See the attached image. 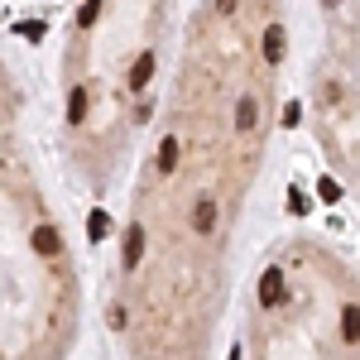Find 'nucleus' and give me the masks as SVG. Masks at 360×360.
<instances>
[{
  "label": "nucleus",
  "instance_id": "7",
  "mask_svg": "<svg viewBox=\"0 0 360 360\" xmlns=\"http://www.w3.org/2000/svg\"><path fill=\"white\" fill-rule=\"evenodd\" d=\"M264 58H269V63H278V58H283V29H278V25L264 29Z\"/></svg>",
  "mask_w": 360,
  "mask_h": 360
},
{
  "label": "nucleus",
  "instance_id": "13",
  "mask_svg": "<svg viewBox=\"0 0 360 360\" xmlns=\"http://www.w3.org/2000/svg\"><path fill=\"white\" fill-rule=\"evenodd\" d=\"M288 212H293V217H307V212H312V202H307V197L293 188V193H288Z\"/></svg>",
  "mask_w": 360,
  "mask_h": 360
},
{
  "label": "nucleus",
  "instance_id": "4",
  "mask_svg": "<svg viewBox=\"0 0 360 360\" xmlns=\"http://www.w3.org/2000/svg\"><path fill=\"white\" fill-rule=\"evenodd\" d=\"M212 226H217V202H212V197H202V202H197V212H193V231H197V236H207Z\"/></svg>",
  "mask_w": 360,
  "mask_h": 360
},
{
  "label": "nucleus",
  "instance_id": "3",
  "mask_svg": "<svg viewBox=\"0 0 360 360\" xmlns=\"http://www.w3.org/2000/svg\"><path fill=\"white\" fill-rule=\"evenodd\" d=\"M149 77H154V53H139L135 68H130V91H144Z\"/></svg>",
  "mask_w": 360,
  "mask_h": 360
},
{
  "label": "nucleus",
  "instance_id": "12",
  "mask_svg": "<svg viewBox=\"0 0 360 360\" xmlns=\"http://www.w3.org/2000/svg\"><path fill=\"white\" fill-rule=\"evenodd\" d=\"M96 15H101V0H86V5H82V10H77V25H96Z\"/></svg>",
  "mask_w": 360,
  "mask_h": 360
},
{
  "label": "nucleus",
  "instance_id": "2",
  "mask_svg": "<svg viewBox=\"0 0 360 360\" xmlns=\"http://www.w3.org/2000/svg\"><path fill=\"white\" fill-rule=\"evenodd\" d=\"M144 259V226H130L125 231V269H139Z\"/></svg>",
  "mask_w": 360,
  "mask_h": 360
},
{
  "label": "nucleus",
  "instance_id": "14",
  "mask_svg": "<svg viewBox=\"0 0 360 360\" xmlns=\"http://www.w3.org/2000/svg\"><path fill=\"white\" fill-rule=\"evenodd\" d=\"M317 193H322V202H341V188H336V178H322V183H317Z\"/></svg>",
  "mask_w": 360,
  "mask_h": 360
},
{
  "label": "nucleus",
  "instance_id": "1",
  "mask_svg": "<svg viewBox=\"0 0 360 360\" xmlns=\"http://www.w3.org/2000/svg\"><path fill=\"white\" fill-rule=\"evenodd\" d=\"M259 303L264 307L283 303V274H278V269H264V278H259Z\"/></svg>",
  "mask_w": 360,
  "mask_h": 360
},
{
  "label": "nucleus",
  "instance_id": "5",
  "mask_svg": "<svg viewBox=\"0 0 360 360\" xmlns=\"http://www.w3.org/2000/svg\"><path fill=\"white\" fill-rule=\"evenodd\" d=\"M86 120V86H72L68 96V125H82Z\"/></svg>",
  "mask_w": 360,
  "mask_h": 360
},
{
  "label": "nucleus",
  "instance_id": "16",
  "mask_svg": "<svg viewBox=\"0 0 360 360\" xmlns=\"http://www.w3.org/2000/svg\"><path fill=\"white\" fill-rule=\"evenodd\" d=\"M217 5H221V10H226V15H231V10H236V0H217Z\"/></svg>",
  "mask_w": 360,
  "mask_h": 360
},
{
  "label": "nucleus",
  "instance_id": "6",
  "mask_svg": "<svg viewBox=\"0 0 360 360\" xmlns=\"http://www.w3.org/2000/svg\"><path fill=\"white\" fill-rule=\"evenodd\" d=\"M58 245H63V240H58L53 226H39V231H34V250H39V255H58Z\"/></svg>",
  "mask_w": 360,
  "mask_h": 360
},
{
  "label": "nucleus",
  "instance_id": "8",
  "mask_svg": "<svg viewBox=\"0 0 360 360\" xmlns=\"http://www.w3.org/2000/svg\"><path fill=\"white\" fill-rule=\"evenodd\" d=\"M178 168V139L168 135L164 144H159V173H173Z\"/></svg>",
  "mask_w": 360,
  "mask_h": 360
},
{
  "label": "nucleus",
  "instance_id": "11",
  "mask_svg": "<svg viewBox=\"0 0 360 360\" xmlns=\"http://www.w3.org/2000/svg\"><path fill=\"white\" fill-rule=\"evenodd\" d=\"M106 212H91V217H86V236H91V240H101V236H106Z\"/></svg>",
  "mask_w": 360,
  "mask_h": 360
},
{
  "label": "nucleus",
  "instance_id": "9",
  "mask_svg": "<svg viewBox=\"0 0 360 360\" xmlns=\"http://www.w3.org/2000/svg\"><path fill=\"white\" fill-rule=\"evenodd\" d=\"M255 120H259V106L245 96V101L236 106V125H240V130H255Z\"/></svg>",
  "mask_w": 360,
  "mask_h": 360
},
{
  "label": "nucleus",
  "instance_id": "10",
  "mask_svg": "<svg viewBox=\"0 0 360 360\" xmlns=\"http://www.w3.org/2000/svg\"><path fill=\"white\" fill-rule=\"evenodd\" d=\"M341 336H346V341H351V346H356V336H360V322H356V307H346V312H341Z\"/></svg>",
  "mask_w": 360,
  "mask_h": 360
},
{
  "label": "nucleus",
  "instance_id": "15",
  "mask_svg": "<svg viewBox=\"0 0 360 360\" xmlns=\"http://www.w3.org/2000/svg\"><path fill=\"white\" fill-rule=\"evenodd\" d=\"M298 115H303V106H298V101H288V106H283V125L293 130V125H298Z\"/></svg>",
  "mask_w": 360,
  "mask_h": 360
}]
</instances>
